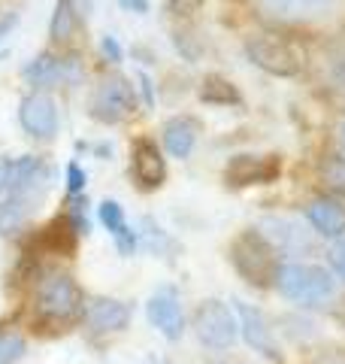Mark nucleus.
I'll return each mask as SVG.
<instances>
[{"instance_id":"nucleus-2","label":"nucleus","mask_w":345,"mask_h":364,"mask_svg":"<svg viewBox=\"0 0 345 364\" xmlns=\"http://www.w3.org/2000/svg\"><path fill=\"white\" fill-rule=\"evenodd\" d=\"M227 258L234 264V270L239 273V279H246L251 289H273L275 270L282 264L279 252H275L273 243L258 228L239 231L227 246Z\"/></svg>"},{"instance_id":"nucleus-33","label":"nucleus","mask_w":345,"mask_h":364,"mask_svg":"<svg viewBox=\"0 0 345 364\" xmlns=\"http://www.w3.org/2000/svg\"><path fill=\"white\" fill-rule=\"evenodd\" d=\"M136 82H140V95H143L146 109H155L158 95H155V82H152V76H148L146 70H136Z\"/></svg>"},{"instance_id":"nucleus-18","label":"nucleus","mask_w":345,"mask_h":364,"mask_svg":"<svg viewBox=\"0 0 345 364\" xmlns=\"http://www.w3.org/2000/svg\"><path fill=\"white\" fill-rule=\"evenodd\" d=\"M197 140H200V122L194 116H170L160 124V143H164V149L172 158H179V161L191 158Z\"/></svg>"},{"instance_id":"nucleus-13","label":"nucleus","mask_w":345,"mask_h":364,"mask_svg":"<svg viewBox=\"0 0 345 364\" xmlns=\"http://www.w3.org/2000/svg\"><path fill=\"white\" fill-rule=\"evenodd\" d=\"M339 0H255V9L275 25H303L324 18Z\"/></svg>"},{"instance_id":"nucleus-37","label":"nucleus","mask_w":345,"mask_h":364,"mask_svg":"<svg viewBox=\"0 0 345 364\" xmlns=\"http://www.w3.org/2000/svg\"><path fill=\"white\" fill-rule=\"evenodd\" d=\"M94 152H97L100 161H106V158L112 155V146H109V143H97V146H94Z\"/></svg>"},{"instance_id":"nucleus-6","label":"nucleus","mask_w":345,"mask_h":364,"mask_svg":"<svg viewBox=\"0 0 345 364\" xmlns=\"http://www.w3.org/2000/svg\"><path fill=\"white\" fill-rule=\"evenodd\" d=\"M55 170L40 155H18L9 158V176H6V195L25 200L28 207H37L52 188Z\"/></svg>"},{"instance_id":"nucleus-36","label":"nucleus","mask_w":345,"mask_h":364,"mask_svg":"<svg viewBox=\"0 0 345 364\" xmlns=\"http://www.w3.org/2000/svg\"><path fill=\"white\" fill-rule=\"evenodd\" d=\"M119 6L124 9V13H136V16H146L148 9H152L148 0H119Z\"/></svg>"},{"instance_id":"nucleus-26","label":"nucleus","mask_w":345,"mask_h":364,"mask_svg":"<svg viewBox=\"0 0 345 364\" xmlns=\"http://www.w3.org/2000/svg\"><path fill=\"white\" fill-rule=\"evenodd\" d=\"M97 219L103 222V228L112 234V240L115 237H121L124 231H128V219H124V207L119 200H112V198H106V200H100V207H97Z\"/></svg>"},{"instance_id":"nucleus-8","label":"nucleus","mask_w":345,"mask_h":364,"mask_svg":"<svg viewBox=\"0 0 345 364\" xmlns=\"http://www.w3.org/2000/svg\"><path fill=\"white\" fill-rule=\"evenodd\" d=\"M194 331H197V340L206 349H230L239 337V322H236V313L230 310L224 301H203L194 313Z\"/></svg>"},{"instance_id":"nucleus-12","label":"nucleus","mask_w":345,"mask_h":364,"mask_svg":"<svg viewBox=\"0 0 345 364\" xmlns=\"http://www.w3.org/2000/svg\"><path fill=\"white\" fill-rule=\"evenodd\" d=\"M234 313H236V322H239V334L243 340L258 352V355L270 358L273 364H282V349L275 343V334H273V325L270 318L263 316V310L251 306L246 301H234Z\"/></svg>"},{"instance_id":"nucleus-16","label":"nucleus","mask_w":345,"mask_h":364,"mask_svg":"<svg viewBox=\"0 0 345 364\" xmlns=\"http://www.w3.org/2000/svg\"><path fill=\"white\" fill-rule=\"evenodd\" d=\"M82 325L88 334H121L131 325V306L119 298H88L82 310Z\"/></svg>"},{"instance_id":"nucleus-15","label":"nucleus","mask_w":345,"mask_h":364,"mask_svg":"<svg viewBox=\"0 0 345 364\" xmlns=\"http://www.w3.org/2000/svg\"><path fill=\"white\" fill-rule=\"evenodd\" d=\"M258 231L282 255H300L306 249H312V231H306L303 222L288 219V215H267L258 222Z\"/></svg>"},{"instance_id":"nucleus-31","label":"nucleus","mask_w":345,"mask_h":364,"mask_svg":"<svg viewBox=\"0 0 345 364\" xmlns=\"http://www.w3.org/2000/svg\"><path fill=\"white\" fill-rule=\"evenodd\" d=\"M327 261H330V270L336 273L339 279H345V237H339V240L330 246Z\"/></svg>"},{"instance_id":"nucleus-38","label":"nucleus","mask_w":345,"mask_h":364,"mask_svg":"<svg viewBox=\"0 0 345 364\" xmlns=\"http://www.w3.org/2000/svg\"><path fill=\"white\" fill-rule=\"evenodd\" d=\"M339 146H342V155H345V122L339 124Z\"/></svg>"},{"instance_id":"nucleus-23","label":"nucleus","mask_w":345,"mask_h":364,"mask_svg":"<svg viewBox=\"0 0 345 364\" xmlns=\"http://www.w3.org/2000/svg\"><path fill=\"white\" fill-rule=\"evenodd\" d=\"M136 234H140V246L148 249L152 255H164V258H170L172 252H179V243L172 240V237L152 219V215H146V219L140 222Z\"/></svg>"},{"instance_id":"nucleus-4","label":"nucleus","mask_w":345,"mask_h":364,"mask_svg":"<svg viewBox=\"0 0 345 364\" xmlns=\"http://www.w3.org/2000/svg\"><path fill=\"white\" fill-rule=\"evenodd\" d=\"M136 107H140V97H136V88L128 76L121 73H106L91 91L88 100V116L97 124H121L128 122Z\"/></svg>"},{"instance_id":"nucleus-10","label":"nucleus","mask_w":345,"mask_h":364,"mask_svg":"<svg viewBox=\"0 0 345 364\" xmlns=\"http://www.w3.org/2000/svg\"><path fill=\"white\" fill-rule=\"evenodd\" d=\"M18 124L31 140H55L58 134V100L49 91H28L25 97L18 100Z\"/></svg>"},{"instance_id":"nucleus-17","label":"nucleus","mask_w":345,"mask_h":364,"mask_svg":"<svg viewBox=\"0 0 345 364\" xmlns=\"http://www.w3.org/2000/svg\"><path fill=\"white\" fill-rule=\"evenodd\" d=\"M76 243H79V234L73 231L70 219L61 213L55 215L49 225H43L31 240V252L28 255H61V258H70L76 252Z\"/></svg>"},{"instance_id":"nucleus-30","label":"nucleus","mask_w":345,"mask_h":364,"mask_svg":"<svg viewBox=\"0 0 345 364\" xmlns=\"http://www.w3.org/2000/svg\"><path fill=\"white\" fill-rule=\"evenodd\" d=\"M203 4L206 0H167V9L176 18H182V25H188L194 16L203 13Z\"/></svg>"},{"instance_id":"nucleus-5","label":"nucleus","mask_w":345,"mask_h":364,"mask_svg":"<svg viewBox=\"0 0 345 364\" xmlns=\"http://www.w3.org/2000/svg\"><path fill=\"white\" fill-rule=\"evenodd\" d=\"M82 61L76 52H58V49H43L40 55L25 64V82L33 85V91H45L55 85H79L82 82Z\"/></svg>"},{"instance_id":"nucleus-20","label":"nucleus","mask_w":345,"mask_h":364,"mask_svg":"<svg viewBox=\"0 0 345 364\" xmlns=\"http://www.w3.org/2000/svg\"><path fill=\"white\" fill-rule=\"evenodd\" d=\"M79 25H82V13H79L76 0H55V9H52V18H49V40H52V46L67 49L70 40L76 37Z\"/></svg>"},{"instance_id":"nucleus-11","label":"nucleus","mask_w":345,"mask_h":364,"mask_svg":"<svg viewBox=\"0 0 345 364\" xmlns=\"http://www.w3.org/2000/svg\"><path fill=\"white\" fill-rule=\"evenodd\" d=\"M131 176L143 191H158L167 182V158L155 136L143 134L131 143Z\"/></svg>"},{"instance_id":"nucleus-24","label":"nucleus","mask_w":345,"mask_h":364,"mask_svg":"<svg viewBox=\"0 0 345 364\" xmlns=\"http://www.w3.org/2000/svg\"><path fill=\"white\" fill-rule=\"evenodd\" d=\"M318 179L330 195H345V155L330 152L321 158L318 164Z\"/></svg>"},{"instance_id":"nucleus-21","label":"nucleus","mask_w":345,"mask_h":364,"mask_svg":"<svg viewBox=\"0 0 345 364\" xmlns=\"http://www.w3.org/2000/svg\"><path fill=\"white\" fill-rule=\"evenodd\" d=\"M197 97L203 100L206 107H243L246 97L227 76L221 73H206L200 79V88H197Z\"/></svg>"},{"instance_id":"nucleus-14","label":"nucleus","mask_w":345,"mask_h":364,"mask_svg":"<svg viewBox=\"0 0 345 364\" xmlns=\"http://www.w3.org/2000/svg\"><path fill=\"white\" fill-rule=\"evenodd\" d=\"M146 316L152 328H158L170 343H176L185 334V313H182V301H179V291L172 286H160L152 298L146 304Z\"/></svg>"},{"instance_id":"nucleus-34","label":"nucleus","mask_w":345,"mask_h":364,"mask_svg":"<svg viewBox=\"0 0 345 364\" xmlns=\"http://www.w3.org/2000/svg\"><path fill=\"white\" fill-rule=\"evenodd\" d=\"M312 364H345V346H324L312 355Z\"/></svg>"},{"instance_id":"nucleus-35","label":"nucleus","mask_w":345,"mask_h":364,"mask_svg":"<svg viewBox=\"0 0 345 364\" xmlns=\"http://www.w3.org/2000/svg\"><path fill=\"white\" fill-rule=\"evenodd\" d=\"M18 21H21V16L16 13V9H13V13H4V16H0V43H4L9 33L18 28Z\"/></svg>"},{"instance_id":"nucleus-22","label":"nucleus","mask_w":345,"mask_h":364,"mask_svg":"<svg viewBox=\"0 0 345 364\" xmlns=\"http://www.w3.org/2000/svg\"><path fill=\"white\" fill-rule=\"evenodd\" d=\"M31 210L33 207H28L18 198H0V237H18L31 222Z\"/></svg>"},{"instance_id":"nucleus-7","label":"nucleus","mask_w":345,"mask_h":364,"mask_svg":"<svg viewBox=\"0 0 345 364\" xmlns=\"http://www.w3.org/2000/svg\"><path fill=\"white\" fill-rule=\"evenodd\" d=\"M246 55L258 70H263L267 76H275V79H291V76H300V70H303V61H300V55H297V49L288 40L275 37V33L248 37Z\"/></svg>"},{"instance_id":"nucleus-19","label":"nucleus","mask_w":345,"mask_h":364,"mask_svg":"<svg viewBox=\"0 0 345 364\" xmlns=\"http://www.w3.org/2000/svg\"><path fill=\"white\" fill-rule=\"evenodd\" d=\"M306 222L318 237H327V240H339V237H345V207L336 198L321 195L315 200H309Z\"/></svg>"},{"instance_id":"nucleus-28","label":"nucleus","mask_w":345,"mask_h":364,"mask_svg":"<svg viewBox=\"0 0 345 364\" xmlns=\"http://www.w3.org/2000/svg\"><path fill=\"white\" fill-rule=\"evenodd\" d=\"M25 337L21 334H0V364H18L25 355Z\"/></svg>"},{"instance_id":"nucleus-9","label":"nucleus","mask_w":345,"mask_h":364,"mask_svg":"<svg viewBox=\"0 0 345 364\" xmlns=\"http://www.w3.org/2000/svg\"><path fill=\"white\" fill-rule=\"evenodd\" d=\"M282 176V155H255L236 152L224 161L221 179L227 188H251V186H273Z\"/></svg>"},{"instance_id":"nucleus-3","label":"nucleus","mask_w":345,"mask_h":364,"mask_svg":"<svg viewBox=\"0 0 345 364\" xmlns=\"http://www.w3.org/2000/svg\"><path fill=\"white\" fill-rule=\"evenodd\" d=\"M273 286L285 301L300 306H324L336 294L333 273L321 264H306V261H282Z\"/></svg>"},{"instance_id":"nucleus-25","label":"nucleus","mask_w":345,"mask_h":364,"mask_svg":"<svg viewBox=\"0 0 345 364\" xmlns=\"http://www.w3.org/2000/svg\"><path fill=\"white\" fill-rule=\"evenodd\" d=\"M172 46H176V52L191 64L200 61V55H203V40L197 37V31H194L191 25L172 28Z\"/></svg>"},{"instance_id":"nucleus-1","label":"nucleus","mask_w":345,"mask_h":364,"mask_svg":"<svg viewBox=\"0 0 345 364\" xmlns=\"http://www.w3.org/2000/svg\"><path fill=\"white\" fill-rule=\"evenodd\" d=\"M85 291L64 270H45L33 286V328L40 331H67L70 325L82 322Z\"/></svg>"},{"instance_id":"nucleus-29","label":"nucleus","mask_w":345,"mask_h":364,"mask_svg":"<svg viewBox=\"0 0 345 364\" xmlns=\"http://www.w3.org/2000/svg\"><path fill=\"white\" fill-rule=\"evenodd\" d=\"M64 176H67V198L85 195V186H88V173H85V167H82V164H79V161H67V170H64Z\"/></svg>"},{"instance_id":"nucleus-32","label":"nucleus","mask_w":345,"mask_h":364,"mask_svg":"<svg viewBox=\"0 0 345 364\" xmlns=\"http://www.w3.org/2000/svg\"><path fill=\"white\" fill-rule=\"evenodd\" d=\"M100 55H103V58H106L109 64H121L124 52H121L119 37H112V33H106V37H100Z\"/></svg>"},{"instance_id":"nucleus-27","label":"nucleus","mask_w":345,"mask_h":364,"mask_svg":"<svg viewBox=\"0 0 345 364\" xmlns=\"http://www.w3.org/2000/svg\"><path fill=\"white\" fill-rule=\"evenodd\" d=\"M327 67H330V76L336 79V85L345 88V25L333 33V40L327 46Z\"/></svg>"}]
</instances>
